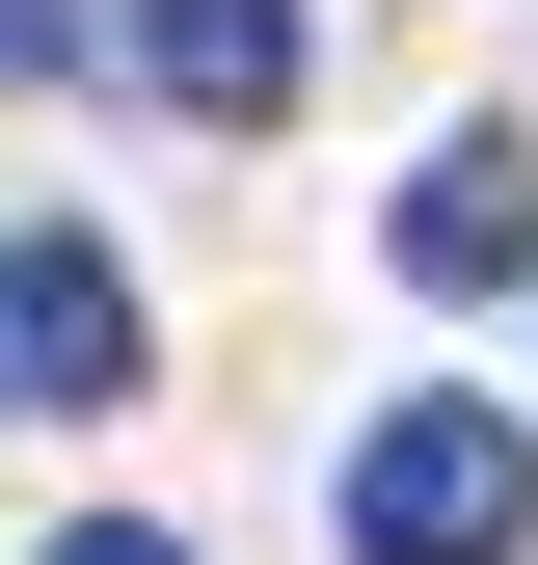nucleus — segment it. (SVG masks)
I'll return each mask as SVG.
<instances>
[{
	"mask_svg": "<svg viewBox=\"0 0 538 565\" xmlns=\"http://www.w3.org/2000/svg\"><path fill=\"white\" fill-rule=\"evenodd\" d=\"M351 539H377V565H512V539H538L512 404H377V431H351Z\"/></svg>",
	"mask_w": 538,
	"mask_h": 565,
	"instance_id": "obj_1",
	"label": "nucleus"
},
{
	"mask_svg": "<svg viewBox=\"0 0 538 565\" xmlns=\"http://www.w3.org/2000/svg\"><path fill=\"white\" fill-rule=\"evenodd\" d=\"M0 404H134V269L108 243H0Z\"/></svg>",
	"mask_w": 538,
	"mask_h": 565,
	"instance_id": "obj_2",
	"label": "nucleus"
},
{
	"mask_svg": "<svg viewBox=\"0 0 538 565\" xmlns=\"http://www.w3.org/2000/svg\"><path fill=\"white\" fill-rule=\"evenodd\" d=\"M134 82H162L189 135H269L323 82V0H134Z\"/></svg>",
	"mask_w": 538,
	"mask_h": 565,
	"instance_id": "obj_3",
	"label": "nucleus"
},
{
	"mask_svg": "<svg viewBox=\"0 0 538 565\" xmlns=\"http://www.w3.org/2000/svg\"><path fill=\"white\" fill-rule=\"evenodd\" d=\"M404 297H512V269H538V162H512V135H458V162H404Z\"/></svg>",
	"mask_w": 538,
	"mask_h": 565,
	"instance_id": "obj_4",
	"label": "nucleus"
},
{
	"mask_svg": "<svg viewBox=\"0 0 538 565\" xmlns=\"http://www.w3.org/2000/svg\"><path fill=\"white\" fill-rule=\"evenodd\" d=\"M82 28L108 0H0V82H82Z\"/></svg>",
	"mask_w": 538,
	"mask_h": 565,
	"instance_id": "obj_5",
	"label": "nucleus"
},
{
	"mask_svg": "<svg viewBox=\"0 0 538 565\" xmlns=\"http://www.w3.org/2000/svg\"><path fill=\"white\" fill-rule=\"evenodd\" d=\"M54 565H189V539H54Z\"/></svg>",
	"mask_w": 538,
	"mask_h": 565,
	"instance_id": "obj_6",
	"label": "nucleus"
}]
</instances>
